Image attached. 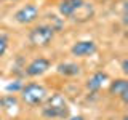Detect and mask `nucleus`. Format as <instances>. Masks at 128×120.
<instances>
[{
  "label": "nucleus",
  "mask_w": 128,
  "mask_h": 120,
  "mask_svg": "<svg viewBox=\"0 0 128 120\" xmlns=\"http://www.w3.org/2000/svg\"><path fill=\"white\" fill-rule=\"evenodd\" d=\"M98 53V45L93 40H78L70 46V54L75 58H90Z\"/></svg>",
  "instance_id": "nucleus-6"
},
{
  "label": "nucleus",
  "mask_w": 128,
  "mask_h": 120,
  "mask_svg": "<svg viewBox=\"0 0 128 120\" xmlns=\"http://www.w3.org/2000/svg\"><path fill=\"white\" fill-rule=\"evenodd\" d=\"M122 72H123L125 75L128 74V59H126V58L122 61Z\"/></svg>",
  "instance_id": "nucleus-15"
},
{
  "label": "nucleus",
  "mask_w": 128,
  "mask_h": 120,
  "mask_svg": "<svg viewBox=\"0 0 128 120\" xmlns=\"http://www.w3.org/2000/svg\"><path fill=\"white\" fill-rule=\"evenodd\" d=\"M69 120H86L83 115H72V117H69Z\"/></svg>",
  "instance_id": "nucleus-16"
},
{
  "label": "nucleus",
  "mask_w": 128,
  "mask_h": 120,
  "mask_svg": "<svg viewBox=\"0 0 128 120\" xmlns=\"http://www.w3.org/2000/svg\"><path fill=\"white\" fill-rule=\"evenodd\" d=\"M56 72L62 77H78L82 74V66H78L77 62H59L56 66Z\"/></svg>",
  "instance_id": "nucleus-10"
},
{
  "label": "nucleus",
  "mask_w": 128,
  "mask_h": 120,
  "mask_svg": "<svg viewBox=\"0 0 128 120\" xmlns=\"http://www.w3.org/2000/svg\"><path fill=\"white\" fill-rule=\"evenodd\" d=\"M19 94H21V101L24 104H27L30 107H35V106H42L43 104V101L48 96V90L42 83L30 82V83H26L22 86Z\"/></svg>",
  "instance_id": "nucleus-2"
},
{
  "label": "nucleus",
  "mask_w": 128,
  "mask_h": 120,
  "mask_svg": "<svg viewBox=\"0 0 128 120\" xmlns=\"http://www.w3.org/2000/svg\"><path fill=\"white\" fill-rule=\"evenodd\" d=\"M107 80H109V75H107V72L98 70V72H94V74L86 80L85 86H86V90L90 91V93H98V91L102 88V85L107 82Z\"/></svg>",
  "instance_id": "nucleus-9"
},
{
  "label": "nucleus",
  "mask_w": 128,
  "mask_h": 120,
  "mask_svg": "<svg viewBox=\"0 0 128 120\" xmlns=\"http://www.w3.org/2000/svg\"><path fill=\"white\" fill-rule=\"evenodd\" d=\"M83 3H85V0H59L58 13L66 19H72Z\"/></svg>",
  "instance_id": "nucleus-8"
},
{
  "label": "nucleus",
  "mask_w": 128,
  "mask_h": 120,
  "mask_svg": "<svg viewBox=\"0 0 128 120\" xmlns=\"http://www.w3.org/2000/svg\"><path fill=\"white\" fill-rule=\"evenodd\" d=\"M2 2H13L14 3V2H19V0H2Z\"/></svg>",
  "instance_id": "nucleus-17"
},
{
  "label": "nucleus",
  "mask_w": 128,
  "mask_h": 120,
  "mask_svg": "<svg viewBox=\"0 0 128 120\" xmlns=\"http://www.w3.org/2000/svg\"><path fill=\"white\" fill-rule=\"evenodd\" d=\"M0 120H3V118H2V117H0Z\"/></svg>",
  "instance_id": "nucleus-18"
},
{
  "label": "nucleus",
  "mask_w": 128,
  "mask_h": 120,
  "mask_svg": "<svg viewBox=\"0 0 128 120\" xmlns=\"http://www.w3.org/2000/svg\"><path fill=\"white\" fill-rule=\"evenodd\" d=\"M42 117L46 120H64L70 117V109L67 106V101L62 94L53 93L51 96H46V99L42 104Z\"/></svg>",
  "instance_id": "nucleus-1"
},
{
  "label": "nucleus",
  "mask_w": 128,
  "mask_h": 120,
  "mask_svg": "<svg viewBox=\"0 0 128 120\" xmlns=\"http://www.w3.org/2000/svg\"><path fill=\"white\" fill-rule=\"evenodd\" d=\"M38 16H40L38 6L35 5V3H26V5H22L21 8H18V10L14 11L13 19L18 24L30 26V24H34L38 19Z\"/></svg>",
  "instance_id": "nucleus-4"
},
{
  "label": "nucleus",
  "mask_w": 128,
  "mask_h": 120,
  "mask_svg": "<svg viewBox=\"0 0 128 120\" xmlns=\"http://www.w3.org/2000/svg\"><path fill=\"white\" fill-rule=\"evenodd\" d=\"M107 93L112 98L122 99V102H128V80L126 78H114L107 86Z\"/></svg>",
  "instance_id": "nucleus-7"
},
{
  "label": "nucleus",
  "mask_w": 128,
  "mask_h": 120,
  "mask_svg": "<svg viewBox=\"0 0 128 120\" xmlns=\"http://www.w3.org/2000/svg\"><path fill=\"white\" fill-rule=\"evenodd\" d=\"M51 67V61L48 58H43V56H38V58H34L32 61L26 66V69H24V75H27V77H40V75H43L45 72L50 70Z\"/></svg>",
  "instance_id": "nucleus-5"
},
{
  "label": "nucleus",
  "mask_w": 128,
  "mask_h": 120,
  "mask_svg": "<svg viewBox=\"0 0 128 120\" xmlns=\"http://www.w3.org/2000/svg\"><path fill=\"white\" fill-rule=\"evenodd\" d=\"M22 86H24V83L21 82V80H14L13 83H8V85L5 86V90L8 91V93H19V91L22 90Z\"/></svg>",
  "instance_id": "nucleus-13"
},
{
  "label": "nucleus",
  "mask_w": 128,
  "mask_h": 120,
  "mask_svg": "<svg viewBox=\"0 0 128 120\" xmlns=\"http://www.w3.org/2000/svg\"><path fill=\"white\" fill-rule=\"evenodd\" d=\"M93 16H94V6H93V3H90V2H86V0H85V3H83L82 8L75 13V16L72 18V21L86 22V21H90Z\"/></svg>",
  "instance_id": "nucleus-11"
},
{
  "label": "nucleus",
  "mask_w": 128,
  "mask_h": 120,
  "mask_svg": "<svg viewBox=\"0 0 128 120\" xmlns=\"http://www.w3.org/2000/svg\"><path fill=\"white\" fill-rule=\"evenodd\" d=\"M8 50V37L3 34H0V58H3Z\"/></svg>",
  "instance_id": "nucleus-14"
},
{
  "label": "nucleus",
  "mask_w": 128,
  "mask_h": 120,
  "mask_svg": "<svg viewBox=\"0 0 128 120\" xmlns=\"http://www.w3.org/2000/svg\"><path fill=\"white\" fill-rule=\"evenodd\" d=\"M19 102V99L16 98V94H5L0 98V107L3 109H11V107H16Z\"/></svg>",
  "instance_id": "nucleus-12"
},
{
  "label": "nucleus",
  "mask_w": 128,
  "mask_h": 120,
  "mask_svg": "<svg viewBox=\"0 0 128 120\" xmlns=\"http://www.w3.org/2000/svg\"><path fill=\"white\" fill-rule=\"evenodd\" d=\"M54 34L56 32L53 30V27L50 24H37L29 30V43L35 48H46L53 43L54 40Z\"/></svg>",
  "instance_id": "nucleus-3"
}]
</instances>
